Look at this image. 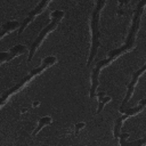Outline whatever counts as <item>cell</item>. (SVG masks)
<instances>
[{
	"instance_id": "1",
	"label": "cell",
	"mask_w": 146,
	"mask_h": 146,
	"mask_svg": "<svg viewBox=\"0 0 146 146\" xmlns=\"http://www.w3.org/2000/svg\"><path fill=\"white\" fill-rule=\"evenodd\" d=\"M146 6V0L144 1H139L137 3V7L133 11V17H132V23H131V27H130V31H129V34H128V38L125 39V42L123 46H121L120 48H116V49H113L108 52V58L106 59H103L100 62H98L95 66V68L92 70V73H91V87H90V92H89V98L92 99L94 97H96V94H97V88L99 86V80H98V76H99V73H100V70L107 65H110L113 60H115L119 56H121L123 52H128L130 51L133 47H135V39H136V35H137V32L139 30V26H140V21H141V15L144 13V8Z\"/></svg>"
},
{
	"instance_id": "2",
	"label": "cell",
	"mask_w": 146,
	"mask_h": 146,
	"mask_svg": "<svg viewBox=\"0 0 146 146\" xmlns=\"http://www.w3.org/2000/svg\"><path fill=\"white\" fill-rule=\"evenodd\" d=\"M106 5L105 1H96L95 8L91 11L90 15V33H91V47H90V54L87 60V66L89 67L94 60V58L97 55L98 48L100 46V31H99V18H100V10Z\"/></svg>"
},
{
	"instance_id": "3",
	"label": "cell",
	"mask_w": 146,
	"mask_h": 146,
	"mask_svg": "<svg viewBox=\"0 0 146 146\" xmlns=\"http://www.w3.org/2000/svg\"><path fill=\"white\" fill-rule=\"evenodd\" d=\"M57 63V58L55 57V56H47L46 58H43V60H42V63H41V65H39L38 67H35V68H33L24 79H22L17 84H15L14 87H11V88H9L7 91H5L2 95H1V98H0V106L2 107L3 105H5V103L8 100V98L11 96V95H14L15 92H17V91H19L26 83H29L34 76H36V75H39L40 73H42L46 68H48V67H50V66H52V65H55Z\"/></svg>"
},
{
	"instance_id": "4",
	"label": "cell",
	"mask_w": 146,
	"mask_h": 146,
	"mask_svg": "<svg viewBox=\"0 0 146 146\" xmlns=\"http://www.w3.org/2000/svg\"><path fill=\"white\" fill-rule=\"evenodd\" d=\"M64 11H62V10H54V11H51V14H50V16H51V22L44 27V29H42V31L39 33V35L36 36V39L34 40V42L31 44V47H30V49H29V57H27V62H31L32 60V58H33V56H34V54H35V51H36V49L40 47V44L42 43V41H43V39L51 32V31H54L56 27H57V25L59 24V22L62 21V18L64 17Z\"/></svg>"
},
{
	"instance_id": "5",
	"label": "cell",
	"mask_w": 146,
	"mask_h": 146,
	"mask_svg": "<svg viewBox=\"0 0 146 146\" xmlns=\"http://www.w3.org/2000/svg\"><path fill=\"white\" fill-rule=\"evenodd\" d=\"M144 108H146V99H141V100L139 102L138 106H136V107H130V108L121 110L120 112L123 113V114L116 119L115 124H114V128H113V136H114V138H119V136H120V130H121V127H122V124H123V121L127 120L128 117L133 116V115H136L137 113L141 112Z\"/></svg>"
},
{
	"instance_id": "6",
	"label": "cell",
	"mask_w": 146,
	"mask_h": 146,
	"mask_svg": "<svg viewBox=\"0 0 146 146\" xmlns=\"http://www.w3.org/2000/svg\"><path fill=\"white\" fill-rule=\"evenodd\" d=\"M145 72H146V63H145V64H144L139 70H137V71L132 74L131 81H130V82L128 83V86H127V94H125V97L123 98V102H122V104H121V106H120L119 111H121V110H124V108H125V106L128 105V103L130 102V99H131V97H132V95H133L135 87H136V84H137V82H138L139 78H140Z\"/></svg>"
},
{
	"instance_id": "7",
	"label": "cell",
	"mask_w": 146,
	"mask_h": 146,
	"mask_svg": "<svg viewBox=\"0 0 146 146\" xmlns=\"http://www.w3.org/2000/svg\"><path fill=\"white\" fill-rule=\"evenodd\" d=\"M50 3V1L49 0H43V1H40L38 5H36V7L33 9V10H31L27 15H26V17L23 19V22H22V24H21V27L18 29V34H21L26 27H27V25L34 19V17L35 16H38L39 14H41L46 8H47V6Z\"/></svg>"
},
{
	"instance_id": "8",
	"label": "cell",
	"mask_w": 146,
	"mask_h": 146,
	"mask_svg": "<svg viewBox=\"0 0 146 146\" xmlns=\"http://www.w3.org/2000/svg\"><path fill=\"white\" fill-rule=\"evenodd\" d=\"M27 51V47L24 44H16L14 47H11L8 51H2L0 52V64H3L5 62H8L24 52Z\"/></svg>"
},
{
	"instance_id": "9",
	"label": "cell",
	"mask_w": 146,
	"mask_h": 146,
	"mask_svg": "<svg viewBox=\"0 0 146 146\" xmlns=\"http://www.w3.org/2000/svg\"><path fill=\"white\" fill-rule=\"evenodd\" d=\"M130 135L128 132L120 133V146H146V136L141 139H137L133 141H127V138Z\"/></svg>"
},
{
	"instance_id": "10",
	"label": "cell",
	"mask_w": 146,
	"mask_h": 146,
	"mask_svg": "<svg viewBox=\"0 0 146 146\" xmlns=\"http://www.w3.org/2000/svg\"><path fill=\"white\" fill-rule=\"evenodd\" d=\"M17 27H21V24L19 22L17 21H9V22H6L5 24H2L1 26V33H0V38H3L7 33L16 30Z\"/></svg>"
},
{
	"instance_id": "11",
	"label": "cell",
	"mask_w": 146,
	"mask_h": 146,
	"mask_svg": "<svg viewBox=\"0 0 146 146\" xmlns=\"http://www.w3.org/2000/svg\"><path fill=\"white\" fill-rule=\"evenodd\" d=\"M96 96L98 97V107H97V112H96V113H97V114H100V112L103 111L104 106H105L107 103H110V102L112 100V97H111V96H106L104 91L97 92Z\"/></svg>"
},
{
	"instance_id": "12",
	"label": "cell",
	"mask_w": 146,
	"mask_h": 146,
	"mask_svg": "<svg viewBox=\"0 0 146 146\" xmlns=\"http://www.w3.org/2000/svg\"><path fill=\"white\" fill-rule=\"evenodd\" d=\"M51 122H52V117L51 116H42V117H40L39 119V121H38V125H36V128L34 129V131H33V136H35L43 127H46V125H49V124H51Z\"/></svg>"
},
{
	"instance_id": "13",
	"label": "cell",
	"mask_w": 146,
	"mask_h": 146,
	"mask_svg": "<svg viewBox=\"0 0 146 146\" xmlns=\"http://www.w3.org/2000/svg\"><path fill=\"white\" fill-rule=\"evenodd\" d=\"M84 127H86V123H84V122H79V123H76V124L73 127V128H74V135L76 136V135L79 133V131L82 130Z\"/></svg>"
},
{
	"instance_id": "14",
	"label": "cell",
	"mask_w": 146,
	"mask_h": 146,
	"mask_svg": "<svg viewBox=\"0 0 146 146\" xmlns=\"http://www.w3.org/2000/svg\"><path fill=\"white\" fill-rule=\"evenodd\" d=\"M39 105H40V102H39V100H34V102L32 103V107H33V108H34V107H38Z\"/></svg>"
},
{
	"instance_id": "15",
	"label": "cell",
	"mask_w": 146,
	"mask_h": 146,
	"mask_svg": "<svg viewBox=\"0 0 146 146\" xmlns=\"http://www.w3.org/2000/svg\"><path fill=\"white\" fill-rule=\"evenodd\" d=\"M26 111H27V108H22V110H21V114H23V113H25Z\"/></svg>"
}]
</instances>
